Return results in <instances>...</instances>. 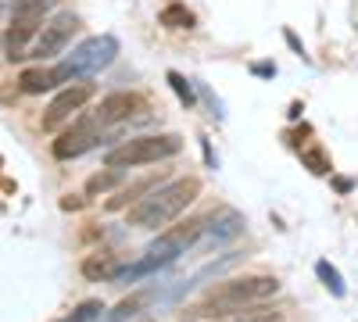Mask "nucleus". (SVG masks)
<instances>
[{
    "label": "nucleus",
    "mask_w": 358,
    "mask_h": 322,
    "mask_svg": "<svg viewBox=\"0 0 358 322\" xmlns=\"http://www.w3.org/2000/svg\"><path fill=\"white\" fill-rule=\"evenodd\" d=\"M201 193V180L187 175V180H176V183H162L158 190H151L143 200H136L129 208V226L136 229H162L172 219H179Z\"/></svg>",
    "instance_id": "obj_1"
},
{
    "label": "nucleus",
    "mask_w": 358,
    "mask_h": 322,
    "mask_svg": "<svg viewBox=\"0 0 358 322\" xmlns=\"http://www.w3.org/2000/svg\"><path fill=\"white\" fill-rule=\"evenodd\" d=\"M280 290V279L276 276H244V279H229L222 286H215L212 294H208L194 315L201 319H226V315H236L244 312L248 305H258L265 298H273Z\"/></svg>",
    "instance_id": "obj_2"
},
{
    "label": "nucleus",
    "mask_w": 358,
    "mask_h": 322,
    "mask_svg": "<svg viewBox=\"0 0 358 322\" xmlns=\"http://www.w3.org/2000/svg\"><path fill=\"white\" fill-rule=\"evenodd\" d=\"M197 237H201V219H190V222H183V226H176V229H165L162 237L147 247V254H143L140 261H133V265H126V269H118L115 283H136V279H143V276H151V272L172 265L179 254H187V247H190Z\"/></svg>",
    "instance_id": "obj_3"
},
{
    "label": "nucleus",
    "mask_w": 358,
    "mask_h": 322,
    "mask_svg": "<svg viewBox=\"0 0 358 322\" xmlns=\"http://www.w3.org/2000/svg\"><path fill=\"white\" fill-rule=\"evenodd\" d=\"M115 54H118V40H115V36H90V40L79 43L57 68H50V72H54V86H57V82H72V79L79 82L83 75H94V72L108 68V65L115 61Z\"/></svg>",
    "instance_id": "obj_4"
},
{
    "label": "nucleus",
    "mask_w": 358,
    "mask_h": 322,
    "mask_svg": "<svg viewBox=\"0 0 358 322\" xmlns=\"http://www.w3.org/2000/svg\"><path fill=\"white\" fill-rule=\"evenodd\" d=\"M183 151V140L176 133H165V136H136V140H126L122 147L108 151V168H133V165H147V161H165L172 154Z\"/></svg>",
    "instance_id": "obj_5"
},
{
    "label": "nucleus",
    "mask_w": 358,
    "mask_h": 322,
    "mask_svg": "<svg viewBox=\"0 0 358 322\" xmlns=\"http://www.w3.org/2000/svg\"><path fill=\"white\" fill-rule=\"evenodd\" d=\"M101 133H104V126L97 122V115H79V119L54 140V158L57 161H69V158H79V154H86L90 147H97L101 143Z\"/></svg>",
    "instance_id": "obj_6"
},
{
    "label": "nucleus",
    "mask_w": 358,
    "mask_h": 322,
    "mask_svg": "<svg viewBox=\"0 0 358 322\" xmlns=\"http://www.w3.org/2000/svg\"><path fill=\"white\" fill-rule=\"evenodd\" d=\"M79 29V18L72 15V11H62L50 25H43V33L36 36V43L25 50V57H54V54H62L65 47H69V40H72V33Z\"/></svg>",
    "instance_id": "obj_7"
},
{
    "label": "nucleus",
    "mask_w": 358,
    "mask_h": 322,
    "mask_svg": "<svg viewBox=\"0 0 358 322\" xmlns=\"http://www.w3.org/2000/svg\"><path fill=\"white\" fill-rule=\"evenodd\" d=\"M94 97V82H69L62 94H57L54 101H50V108H47V115H43V129H57L65 119H72V115Z\"/></svg>",
    "instance_id": "obj_8"
},
{
    "label": "nucleus",
    "mask_w": 358,
    "mask_h": 322,
    "mask_svg": "<svg viewBox=\"0 0 358 322\" xmlns=\"http://www.w3.org/2000/svg\"><path fill=\"white\" fill-rule=\"evenodd\" d=\"M136 111H143V101H140V94L118 90V94H108L94 115H97V122H101V126H115V122H126V119H133Z\"/></svg>",
    "instance_id": "obj_9"
},
{
    "label": "nucleus",
    "mask_w": 358,
    "mask_h": 322,
    "mask_svg": "<svg viewBox=\"0 0 358 322\" xmlns=\"http://www.w3.org/2000/svg\"><path fill=\"white\" fill-rule=\"evenodd\" d=\"M201 233H208L212 240H233L244 233V215L233 212V208H219L208 219H201Z\"/></svg>",
    "instance_id": "obj_10"
},
{
    "label": "nucleus",
    "mask_w": 358,
    "mask_h": 322,
    "mask_svg": "<svg viewBox=\"0 0 358 322\" xmlns=\"http://www.w3.org/2000/svg\"><path fill=\"white\" fill-rule=\"evenodd\" d=\"M162 186V175H147V180H140V183H133V186H126V190H118L111 200H108V212H122V208H133L136 200H143L151 190H158Z\"/></svg>",
    "instance_id": "obj_11"
},
{
    "label": "nucleus",
    "mask_w": 358,
    "mask_h": 322,
    "mask_svg": "<svg viewBox=\"0 0 358 322\" xmlns=\"http://www.w3.org/2000/svg\"><path fill=\"white\" fill-rule=\"evenodd\" d=\"M57 8V0H15L11 25H40L47 11Z\"/></svg>",
    "instance_id": "obj_12"
},
{
    "label": "nucleus",
    "mask_w": 358,
    "mask_h": 322,
    "mask_svg": "<svg viewBox=\"0 0 358 322\" xmlns=\"http://www.w3.org/2000/svg\"><path fill=\"white\" fill-rule=\"evenodd\" d=\"M118 269H122V265H118L115 254H94V258L83 261V276L86 279H115Z\"/></svg>",
    "instance_id": "obj_13"
},
{
    "label": "nucleus",
    "mask_w": 358,
    "mask_h": 322,
    "mask_svg": "<svg viewBox=\"0 0 358 322\" xmlns=\"http://www.w3.org/2000/svg\"><path fill=\"white\" fill-rule=\"evenodd\" d=\"M18 86H22V94H47V90H54V72L50 68H25L18 75Z\"/></svg>",
    "instance_id": "obj_14"
},
{
    "label": "nucleus",
    "mask_w": 358,
    "mask_h": 322,
    "mask_svg": "<svg viewBox=\"0 0 358 322\" xmlns=\"http://www.w3.org/2000/svg\"><path fill=\"white\" fill-rule=\"evenodd\" d=\"M158 22H162L165 29H194V15L187 11V4H169V8L158 15Z\"/></svg>",
    "instance_id": "obj_15"
},
{
    "label": "nucleus",
    "mask_w": 358,
    "mask_h": 322,
    "mask_svg": "<svg viewBox=\"0 0 358 322\" xmlns=\"http://www.w3.org/2000/svg\"><path fill=\"white\" fill-rule=\"evenodd\" d=\"M118 180H122V168H104V172H97V175L86 180V193H108Z\"/></svg>",
    "instance_id": "obj_16"
},
{
    "label": "nucleus",
    "mask_w": 358,
    "mask_h": 322,
    "mask_svg": "<svg viewBox=\"0 0 358 322\" xmlns=\"http://www.w3.org/2000/svg\"><path fill=\"white\" fill-rule=\"evenodd\" d=\"M301 161H305V168H308V172H315V175L334 172V165H330V154H326L322 147H312V151H305V154H301Z\"/></svg>",
    "instance_id": "obj_17"
},
{
    "label": "nucleus",
    "mask_w": 358,
    "mask_h": 322,
    "mask_svg": "<svg viewBox=\"0 0 358 322\" xmlns=\"http://www.w3.org/2000/svg\"><path fill=\"white\" fill-rule=\"evenodd\" d=\"M143 305H147V294H133V298H126L122 305H118V308L108 315V322H126V319H133Z\"/></svg>",
    "instance_id": "obj_18"
},
{
    "label": "nucleus",
    "mask_w": 358,
    "mask_h": 322,
    "mask_svg": "<svg viewBox=\"0 0 358 322\" xmlns=\"http://www.w3.org/2000/svg\"><path fill=\"white\" fill-rule=\"evenodd\" d=\"M315 272H319V279H322L326 286L334 290V298H344V279H341V272L330 265V261H319V265H315Z\"/></svg>",
    "instance_id": "obj_19"
},
{
    "label": "nucleus",
    "mask_w": 358,
    "mask_h": 322,
    "mask_svg": "<svg viewBox=\"0 0 358 322\" xmlns=\"http://www.w3.org/2000/svg\"><path fill=\"white\" fill-rule=\"evenodd\" d=\"M101 312H104V305L101 301H83L65 322H94V319H101Z\"/></svg>",
    "instance_id": "obj_20"
},
{
    "label": "nucleus",
    "mask_w": 358,
    "mask_h": 322,
    "mask_svg": "<svg viewBox=\"0 0 358 322\" xmlns=\"http://www.w3.org/2000/svg\"><path fill=\"white\" fill-rule=\"evenodd\" d=\"M169 82H172L176 97H179V101H183V104L190 108V104H194V86H190V82H187L183 75H179V72H169Z\"/></svg>",
    "instance_id": "obj_21"
},
{
    "label": "nucleus",
    "mask_w": 358,
    "mask_h": 322,
    "mask_svg": "<svg viewBox=\"0 0 358 322\" xmlns=\"http://www.w3.org/2000/svg\"><path fill=\"white\" fill-rule=\"evenodd\" d=\"M283 315L280 312H268V308H255V312H244V315H236L229 322H280Z\"/></svg>",
    "instance_id": "obj_22"
},
{
    "label": "nucleus",
    "mask_w": 358,
    "mask_h": 322,
    "mask_svg": "<svg viewBox=\"0 0 358 322\" xmlns=\"http://www.w3.org/2000/svg\"><path fill=\"white\" fill-rule=\"evenodd\" d=\"M62 208H65V212H76V208H83V197H65V200H62Z\"/></svg>",
    "instance_id": "obj_23"
},
{
    "label": "nucleus",
    "mask_w": 358,
    "mask_h": 322,
    "mask_svg": "<svg viewBox=\"0 0 358 322\" xmlns=\"http://www.w3.org/2000/svg\"><path fill=\"white\" fill-rule=\"evenodd\" d=\"M258 75H276V65H255Z\"/></svg>",
    "instance_id": "obj_24"
},
{
    "label": "nucleus",
    "mask_w": 358,
    "mask_h": 322,
    "mask_svg": "<svg viewBox=\"0 0 358 322\" xmlns=\"http://www.w3.org/2000/svg\"><path fill=\"white\" fill-rule=\"evenodd\" d=\"M287 43H290V47H294V50H301V40H297V36H294V33H287ZM301 54H305V50H301Z\"/></svg>",
    "instance_id": "obj_25"
},
{
    "label": "nucleus",
    "mask_w": 358,
    "mask_h": 322,
    "mask_svg": "<svg viewBox=\"0 0 358 322\" xmlns=\"http://www.w3.org/2000/svg\"><path fill=\"white\" fill-rule=\"evenodd\" d=\"M143 322H147V319H143Z\"/></svg>",
    "instance_id": "obj_26"
}]
</instances>
